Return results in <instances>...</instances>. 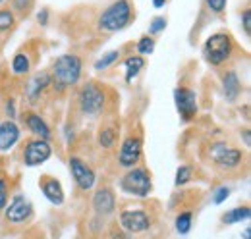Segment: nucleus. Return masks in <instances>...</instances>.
Here are the masks:
<instances>
[{
    "instance_id": "f257e3e1",
    "label": "nucleus",
    "mask_w": 251,
    "mask_h": 239,
    "mask_svg": "<svg viewBox=\"0 0 251 239\" xmlns=\"http://www.w3.org/2000/svg\"><path fill=\"white\" fill-rule=\"evenodd\" d=\"M133 18V8L129 0H116L112 2L99 18V29L114 33L124 29Z\"/></svg>"
},
{
    "instance_id": "f03ea898",
    "label": "nucleus",
    "mask_w": 251,
    "mask_h": 239,
    "mask_svg": "<svg viewBox=\"0 0 251 239\" xmlns=\"http://www.w3.org/2000/svg\"><path fill=\"white\" fill-rule=\"evenodd\" d=\"M81 75V60L75 54H64L52 66V81L58 89L72 87L79 81Z\"/></svg>"
},
{
    "instance_id": "7ed1b4c3",
    "label": "nucleus",
    "mask_w": 251,
    "mask_h": 239,
    "mask_svg": "<svg viewBox=\"0 0 251 239\" xmlns=\"http://www.w3.org/2000/svg\"><path fill=\"white\" fill-rule=\"evenodd\" d=\"M203 54L209 64L220 66L222 62L230 58L232 54V37L228 33H215L207 39L205 47H203Z\"/></svg>"
},
{
    "instance_id": "20e7f679",
    "label": "nucleus",
    "mask_w": 251,
    "mask_h": 239,
    "mask_svg": "<svg viewBox=\"0 0 251 239\" xmlns=\"http://www.w3.org/2000/svg\"><path fill=\"white\" fill-rule=\"evenodd\" d=\"M122 189L135 197H147L151 191V178L143 168H133L122 178Z\"/></svg>"
},
{
    "instance_id": "39448f33",
    "label": "nucleus",
    "mask_w": 251,
    "mask_h": 239,
    "mask_svg": "<svg viewBox=\"0 0 251 239\" xmlns=\"http://www.w3.org/2000/svg\"><path fill=\"white\" fill-rule=\"evenodd\" d=\"M209 156L217 166L226 168V170L238 168L240 162H242V150L234 149L226 143H213L209 147Z\"/></svg>"
},
{
    "instance_id": "423d86ee",
    "label": "nucleus",
    "mask_w": 251,
    "mask_h": 239,
    "mask_svg": "<svg viewBox=\"0 0 251 239\" xmlns=\"http://www.w3.org/2000/svg\"><path fill=\"white\" fill-rule=\"evenodd\" d=\"M79 106L85 114H99L104 106V93L100 91V87H97L95 83L85 85L81 93H79Z\"/></svg>"
},
{
    "instance_id": "0eeeda50",
    "label": "nucleus",
    "mask_w": 251,
    "mask_h": 239,
    "mask_svg": "<svg viewBox=\"0 0 251 239\" xmlns=\"http://www.w3.org/2000/svg\"><path fill=\"white\" fill-rule=\"evenodd\" d=\"M120 222H122L124 230L131 232V234L145 232V230H149V226H151L147 212H145V210H141V209L124 210V212L120 214Z\"/></svg>"
},
{
    "instance_id": "6e6552de",
    "label": "nucleus",
    "mask_w": 251,
    "mask_h": 239,
    "mask_svg": "<svg viewBox=\"0 0 251 239\" xmlns=\"http://www.w3.org/2000/svg\"><path fill=\"white\" fill-rule=\"evenodd\" d=\"M50 152H52L50 145L45 139H35L27 143V147L24 150V160L27 166H39L50 158Z\"/></svg>"
},
{
    "instance_id": "1a4fd4ad",
    "label": "nucleus",
    "mask_w": 251,
    "mask_h": 239,
    "mask_svg": "<svg viewBox=\"0 0 251 239\" xmlns=\"http://www.w3.org/2000/svg\"><path fill=\"white\" fill-rule=\"evenodd\" d=\"M174 100L180 116L184 120H191L197 112V96L189 89H176L174 91Z\"/></svg>"
},
{
    "instance_id": "9d476101",
    "label": "nucleus",
    "mask_w": 251,
    "mask_h": 239,
    "mask_svg": "<svg viewBox=\"0 0 251 239\" xmlns=\"http://www.w3.org/2000/svg\"><path fill=\"white\" fill-rule=\"evenodd\" d=\"M70 170H72V176L75 179V183H77L83 191L91 189L95 185V172L83 162V160L72 158V160H70Z\"/></svg>"
},
{
    "instance_id": "9b49d317",
    "label": "nucleus",
    "mask_w": 251,
    "mask_h": 239,
    "mask_svg": "<svg viewBox=\"0 0 251 239\" xmlns=\"http://www.w3.org/2000/svg\"><path fill=\"white\" fill-rule=\"evenodd\" d=\"M141 156V139L139 137H127L124 143H122V149H120V166L124 168H133L137 164Z\"/></svg>"
},
{
    "instance_id": "f8f14e48",
    "label": "nucleus",
    "mask_w": 251,
    "mask_h": 239,
    "mask_svg": "<svg viewBox=\"0 0 251 239\" xmlns=\"http://www.w3.org/2000/svg\"><path fill=\"white\" fill-rule=\"evenodd\" d=\"M29 216H31V203L24 195H16L6 210V218L10 222H24Z\"/></svg>"
},
{
    "instance_id": "ddd939ff",
    "label": "nucleus",
    "mask_w": 251,
    "mask_h": 239,
    "mask_svg": "<svg viewBox=\"0 0 251 239\" xmlns=\"http://www.w3.org/2000/svg\"><path fill=\"white\" fill-rule=\"evenodd\" d=\"M20 139V127L8 120L0 123V150H10Z\"/></svg>"
},
{
    "instance_id": "4468645a",
    "label": "nucleus",
    "mask_w": 251,
    "mask_h": 239,
    "mask_svg": "<svg viewBox=\"0 0 251 239\" xmlns=\"http://www.w3.org/2000/svg\"><path fill=\"white\" fill-rule=\"evenodd\" d=\"M93 207L100 214H110L114 210V193L110 189H99L93 197Z\"/></svg>"
},
{
    "instance_id": "2eb2a0df",
    "label": "nucleus",
    "mask_w": 251,
    "mask_h": 239,
    "mask_svg": "<svg viewBox=\"0 0 251 239\" xmlns=\"http://www.w3.org/2000/svg\"><path fill=\"white\" fill-rule=\"evenodd\" d=\"M43 193L47 195V199L54 205H62L64 201V191H62V185L56 181V179H50L47 178L43 181Z\"/></svg>"
},
{
    "instance_id": "dca6fc26",
    "label": "nucleus",
    "mask_w": 251,
    "mask_h": 239,
    "mask_svg": "<svg viewBox=\"0 0 251 239\" xmlns=\"http://www.w3.org/2000/svg\"><path fill=\"white\" fill-rule=\"evenodd\" d=\"M27 127L31 129L35 135H39V137L45 139V141L50 137L49 125L45 123V120L41 118V116H37V114H27Z\"/></svg>"
},
{
    "instance_id": "f3484780",
    "label": "nucleus",
    "mask_w": 251,
    "mask_h": 239,
    "mask_svg": "<svg viewBox=\"0 0 251 239\" xmlns=\"http://www.w3.org/2000/svg\"><path fill=\"white\" fill-rule=\"evenodd\" d=\"M49 83H50V75H49V73H41V75H35V77L31 79V83L27 85V89H25L27 96H29L31 100H35V98L41 95V91L45 89Z\"/></svg>"
},
{
    "instance_id": "a211bd4d",
    "label": "nucleus",
    "mask_w": 251,
    "mask_h": 239,
    "mask_svg": "<svg viewBox=\"0 0 251 239\" xmlns=\"http://www.w3.org/2000/svg\"><path fill=\"white\" fill-rule=\"evenodd\" d=\"M238 93H240V79L234 72H228L224 75V95L228 100H236Z\"/></svg>"
},
{
    "instance_id": "6ab92c4d",
    "label": "nucleus",
    "mask_w": 251,
    "mask_h": 239,
    "mask_svg": "<svg viewBox=\"0 0 251 239\" xmlns=\"http://www.w3.org/2000/svg\"><path fill=\"white\" fill-rule=\"evenodd\" d=\"M143 66H145V60L141 56H131V58L126 60V81L129 83L143 70Z\"/></svg>"
},
{
    "instance_id": "aec40b11",
    "label": "nucleus",
    "mask_w": 251,
    "mask_h": 239,
    "mask_svg": "<svg viewBox=\"0 0 251 239\" xmlns=\"http://www.w3.org/2000/svg\"><path fill=\"white\" fill-rule=\"evenodd\" d=\"M250 209L248 207H244V209H234V210H230L228 214H224V222L226 224H236V222H242V220H248L250 218Z\"/></svg>"
},
{
    "instance_id": "412c9836",
    "label": "nucleus",
    "mask_w": 251,
    "mask_h": 239,
    "mask_svg": "<svg viewBox=\"0 0 251 239\" xmlns=\"http://www.w3.org/2000/svg\"><path fill=\"white\" fill-rule=\"evenodd\" d=\"M12 70H14L16 75H22V73L29 72V58H27L24 52L16 54V56H14V62H12Z\"/></svg>"
},
{
    "instance_id": "4be33fe9",
    "label": "nucleus",
    "mask_w": 251,
    "mask_h": 239,
    "mask_svg": "<svg viewBox=\"0 0 251 239\" xmlns=\"http://www.w3.org/2000/svg\"><path fill=\"white\" fill-rule=\"evenodd\" d=\"M35 0H12V10L20 16H27L31 12Z\"/></svg>"
},
{
    "instance_id": "5701e85b",
    "label": "nucleus",
    "mask_w": 251,
    "mask_h": 239,
    "mask_svg": "<svg viewBox=\"0 0 251 239\" xmlns=\"http://www.w3.org/2000/svg\"><path fill=\"white\" fill-rule=\"evenodd\" d=\"M118 56H120V52H118V50L106 52V54H104L102 58L95 62V68H97V70H106V68H108V66H110L112 62H116V60H118Z\"/></svg>"
},
{
    "instance_id": "b1692460",
    "label": "nucleus",
    "mask_w": 251,
    "mask_h": 239,
    "mask_svg": "<svg viewBox=\"0 0 251 239\" xmlns=\"http://www.w3.org/2000/svg\"><path fill=\"white\" fill-rule=\"evenodd\" d=\"M189 228H191V214H189V212H184V214H180V216L176 218V230H178L180 234H188Z\"/></svg>"
},
{
    "instance_id": "393cba45",
    "label": "nucleus",
    "mask_w": 251,
    "mask_h": 239,
    "mask_svg": "<svg viewBox=\"0 0 251 239\" xmlns=\"http://www.w3.org/2000/svg\"><path fill=\"white\" fill-rule=\"evenodd\" d=\"M153 50H155V41L151 37L139 39V43H137V52L139 54H151Z\"/></svg>"
},
{
    "instance_id": "a878e982",
    "label": "nucleus",
    "mask_w": 251,
    "mask_h": 239,
    "mask_svg": "<svg viewBox=\"0 0 251 239\" xmlns=\"http://www.w3.org/2000/svg\"><path fill=\"white\" fill-rule=\"evenodd\" d=\"M14 25V14L10 10H0V31L10 29Z\"/></svg>"
},
{
    "instance_id": "bb28decb",
    "label": "nucleus",
    "mask_w": 251,
    "mask_h": 239,
    "mask_svg": "<svg viewBox=\"0 0 251 239\" xmlns=\"http://www.w3.org/2000/svg\"><path fill=\"white\" fill-rule=\"evenodd\" d=\"M189 179H191V170L188 166H180L178 172H176V185H184Z\"/></svg>"
},
{
    "instance_id": "cd10ccee",
    "label": "nucleus",
    "mask_w": 251,
    "mask_h": 239,
    "mask_svg": "<svg viewBox=\"0 0 251 239\" xmlns=\"http://www.w3.org/2000/svg\"><path fill=\"white\" fill-rule=\"evenodd\" d=\"M99 143H100L102 147H110V145L114 143V131H112V129H104V131H100V135H99Z\"/></svg>"
},
{
    "instance_id": "c85d7f7f",
    "label": "nucleus",
    "mask_w": 251,
    "mask_h": 239,
    "mask_svg": "<svg viewBox=\"0 0 251 239\" xmlns=\"http://www.w3.org/2000/svg\"><path fill=\"white\" fill-rule=\"evenodd\" d=\"M205 4H207V8H209L211 12H215V14H222L224 8H226V0H205Z\"/></svg>"
},
{
    "instance_id": "c756f323",
    "label": "nucleus",
    "mask_w": 251,
    "mask_h": 239,
    "mask_svg": "<svg viewBox=\"0 0 251 239\" xmlns=\"http://www.w3.org/2000/svg\"><path fill=\"white\" fill-rule=\"evenodd\" d=\"M166 27V18H162V16H157V18H153V22H151V27H149V33H160V31Z\"/></svg>"
},
{
    "instance_id": "7c9ffc66",
    "label": "nucleus",
    "mask_w": 251,
    "mask_h": 239,
    "mask_svg": "<svg viewBox=\"0 0 251 239\" xmlns=\"http://www.w3.org/2000/svg\"><path fill=\"white\" fill-rule=\"evenodd\" d=\"M6 201H8V185L6 179H0V210L6 207Z\"/></svg>"
},
{
    "instance_id": "2f4dec72",
    "label": "nucleus",
    "mask_w": 251,
    "mask_h": 239,
    "mask_svg": "<svg viewBox=\"0 0 251 239\" xmlns=\"http://www.w3.org/2000/svg\"><path fill=\"white\" fill-rule=\"evenodd\" d=\"M228 193H230V191H228V189H226V187H220L219 191H217V193H215V199H213V201H215V203H217V205H220V203H222V201H224V199H226V197H228Z\"/></svg>"
},
{
    "instance_id": "473e14b6",
    "label": "nucleus",
    "mask_w": 251,
    "mask_h": 239,
    "mask_svg": "<svg viewBox=\"0 0 251 239\" xmlns=\"http://www.w3.org/2000/svg\"><path fill=\"white\" fill-rule=\"evenodd\" d=\"M244 29H246V35H250L251 33V12L250 10L244 12Z\"/></svg>"
},
{
    "instance_id": "72a5a7b5",
    "label": "nucleus",
    "mask_w": 251,
    "mask_h": 239,
    "mask_svg": "<svg viewBox=\"0 0 251 239\" xmlns=\"http://www.w3.org/2000/svg\"><path fill=\"white\" fill-rule=\"evenodd\" d=\"M47 16H49V14H47V10H43V12L39 14V24H43V25H45V24H47Z\"/></svg>"
},
{
    "instance_id": "f704fd0d",
    "label": "nucleus",
    "mask_w": 251,
    "mask_h": 239,
    "mask_svg": "<svg viewBox=\"0 0 251 239\" xmlns=\"http://www.w3.org/2000/svg\"><path fill=\"white\" fill-rule=\"evenodd\" d=\"M6 112L10 114V118H14V112H16V110H14V102H12V100L8 102V106H6Z\"/></svg>"
},
{
    "instance_id": "c9c22d12",
    "label": "nucleus",
    "mask_w": 251,
    "mask_h": 239,
    "mask_svg": "<svg viewBox=\"0 0 251 239\" xmlns=\"http://www.w3.org/2000/svg\"><path fill=\"white\" fill-rule=\"evenodd\" d=\"M153 4H155V8H162L166 4V0H153Z\"/></svg>"
},
{
    "instance_id": "e433bc0d",
    "label": "nucleus",
    "mask_w": 251,
    "mask_h": 239,
    "mask_svg": "<svg viewBox=\"0 0 251 239\" xmlns=\"http://www.w3.org/2000/svg\"><path fill=\"white\" fill-rule=\"evenodd\" d=\"M244 238L250 239V230H246V232H244Z\"/></svg>"
},
{
    "instance_id": "4c0bfd02",
    "label": "nucleus",
    "mask_w": 251,
    "mask_h": 239,
    "mask_svg": "<svg viewBox=\"0 0 251 239\" xmlns=\"http://www.w3.org/2000/svg\"><path fill=\"white\" fill-rule=\"evenodd\" d=\"M0 2H4V0H0Z\"/></svg>"
}]
</instances>
